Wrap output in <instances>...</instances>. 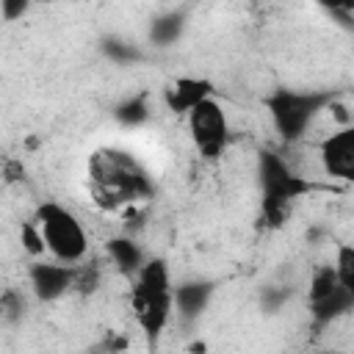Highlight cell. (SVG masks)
<instances>
[{
    "label": "cell",
    "mask_w": 354,
    "mask_h": 354,
    "mask_svg": "<svg viewBox=\"0 0 354 354\" xmlns=\"http://www.w3.org/2000/svg\"><path fill=\"white\" fill-rule=\"evenodd\" d=\"M326 108H329L332 119H335L340 127H346V124H351V122H354V113L348 111V105H346V102H340V100H335V97H332Z\"/></svg>",
    "instance_id": "obj_24"
},
{
    "label": "cell",
    "mask_w": 354,
    "mask_h": 354,
    "mask_svg": "<svg viewBox=\"0 0 354 354\" xmlns=\"http://www.w3.org/2000/svg\"><path fill=\"white\" fill-rule=\"evenodd\" d=\"M183 25H185V17L183 14H166L158 22H152V39L166 47V44H171L183 33Z\"/></svg>",
    "instance_id": "obj_15"
},
{
    "label": "cell",
    "mask_w": 354,
    "mask_h": 354,
    "mask_svg": "<svg viewBox=\"0 0 354 354\" xmlns=\"http://www.w3.org/2000/svg\"><path fill=\"white\" fill-rule=\"evenodd\" d=\"M0 8H3V19L14 22L30 8V0H0Z\"/></svg>",
    "instance_id": "obj_23"
},
{
    "label": "cell",
    "mask_w": 354,
    "mask_h": 354,
    "mask_svg": "<svg viewBox=\"0 0 354 354\" xmlns=\"http://www.w3.org/2000/svg\"><path fill=\"white\" fill-rule=\"evenodd\" d=\"M260 183H263V196H277V199H299L315 188H324L307 177H299L288 169V163L274 155V152H260Z\"/></svg>",
    "instance_id": "obj_5"
},
{
    "label": "cell",
    "mask_w": 354,
    "mask_h": 354,
    "mask_svg": "<svg viewBox=\"0 0 354 354\" xmlns=\"http://www.w3.org/2000/svg\"><path fill=\"white\" fill-rule=\"evenodd\" d=\"M113 116H116V122L124 124V127H138V124H144V122L149 119L147 97L141 94V97H133V100L122 102V105L113 111Z\"/></svg>",
    "instance_id": "obj_14"
},
{
    "label": "cell",
    "mask_w": 354,
    "mask_h": 354,
    "mask_svg": "<svg viewBox=\"0 0 354 354\" xmlns=\"http://www.w3.org/2000/svg\"><path fill=\"white\" fill-rule=\"evenodd\" d=\"M332 100V94H321V91H290V88H277L271 97H266V108L279 130V136L285 141H299L307 130V124L313 122V116L326 108Z\"/></svg>",
    "instance_id": "obj_3"
},
{
    "label": "cell",
    "mask_w": 354,
    "mask_h": 354,
    "mask_svg": "<svg viewBox=\"0 0 354 354\" xmlns=\"http://www.w3.org/2000/svg\"><path fill=\"white\" fill-rule=\"evenodd\" d=\"M210 293H213V285H210V282H185V285L174 288L177 313H180L185 321L199 318V313L207 307Z\"/></svg>",
    "instance_id": "obj_10"
},
{
    "label": "cell",
    "mask_w": 354,
    "mask_h": 354,
    "mask_svg": "<svg viewBox=\"0 0 354 354\" xmlns=\"http://www.w3.org/2000/svg\"><path fill=\"white\" fill-rule=\"evenodd\" d=\"M36 221L44 232L47 252H53L61 263H80L88 252V238L83 224L72 210H66L58 202H44L36 207Z\"/></svg>",
    "instance_id": "obj_2"
},
{
    "label": "cell",
    "mask_w": 354,
    "mask_h": 354,
    "mask_svg": "<svg viewBox=\"0 0 354 354\" xmlns=\"http://www.w3.org/2000/svg\"><path fill=\"white\" fill-rule=\"evenodd\" d=\"M105 53H108L113 61H136V58H138V53H136L133 47L122 44V41H108V44H105Z\"/></svg>",
    "instance_id": "obj_25"
},
{
    "label": "cell",
    "mask_w": 354,
    "mask_h": 354,
    "mask_svg": "<svg viewBox=\"0 0 354 354\" xmlns=\"http://www.w3.org/2000/svg\"><path fill=\"white\" fill-rule=\"evenodd\" d=\"M213 83L205 80V77H177L171 88L163 91V100L169 105V111L174 113H188L196 102L213 97Z\"/></svg>",
    "instance_id": "obj_9"
},
{
    "label": "cell",
    "mask_w": 354,
    "mask_h": 354,
    "mask_svg": "<svg viewBox=\"0 0 354 354\" xmlns=\"http://www.w3.org/2000/svg\"><path fill=\"white\" fill-rule=\"evenodd\" d=\"M335 285H337V271H335V266H321V268H315V274H313V279H310V301H313V299H321V296H326V293H332Z\"/></svg>",
    "instance_id": "obj_19"
},
{
    "label": "cell",
    "mask_w": 354,
    "mask_h": 354,
    "mask_svg": "<svg viewBox=\"0 0 354 354\" xmlns=\"http://www.w3.org/2000/svg\"><path fill=\"white\" fill-rule=\"evenodd\" d=\"M288 216H290V202L277 199V196H263V221H266V227L277 230L288 221Z\"/></svg>",
    "instance_id": "obj_18"
},
{
    "label": "cell",
    "mask_w": 354,
    "mask_h": 354,
    "mask_svg": "<svg viewBox=\"0 0 354 354\" xmlns=\"http://www.w3.org/2000/svg\"><path fill=\"white\" fill-rule=\"evenodd\" d=\"M108 254L113 257V263L124 271V274H138V268L144 266V252L133 238H111L108 241Z\"/></svg>",
    "instance_id": "obj_12"
},
{
    "label": "cell",
    "mask_w": 354,
    "mask_h": 354,
    "mask_svg": "<svg viewBox=\"0 0 354 354\" xmlns=\"http://www.w3.org/2000/svg\"><path fill=\"white\" fill-rule=\"evenodd\" d=\"M188 348H191V351H205V348H207V346H205V343H191V346H188Z\"/></svg>",
    "instance_id": "obj_27"
},
{
    "label": "cell",
    "mask_w": 354,
    "mask_h": 354,
    "mask_svg": "<svg viewBox=\"0 0 354 354\" xmlns=\"http://www.w3.org/2000/svg\"><path fill=\"white\" fill-rule=\"evenodd\" d=\"M19 241H22V249H25L28 254H33V257L44 254V249H47V241H44V232H41L39 221H22V227H19Z\"/></svg>",
    "instance_id": "obj_17"
},
{
    "label": "cell",
    "mask_w": 354,
    "mask_h": 354,
    "mask_svg": "<svg viewBox=\"0 0 354 354\" xmlns=\"http://www.w3.org/2000/svg\"><path fill=\"white\" fill-rule=\"evenodd\" d=\"M88 194L97 207L113 213L155 194L149 171L124 149L105 147L88 158Z\"/></svg>",
    "instance_id": "obj_1"
},
{
    "label": "cell",
    "mask_w": 354,
    "mask_h": 354,
    "mask_svg": "<svg viewBox=\"0 0 354 354\" xmlns=\"http://www.w3.org/2000/svg\"><path fill=\"white\" fill-rule=\"evenodd\" d=\"M30 288L41 301H55L66 290H72L75 282V266L72 263H33L30 271Z\"/></svg>",
    "instance_id": "obj_8"
},
{
    "label": "cell",
    "mask_w": 354,
    "mask_h": 354,
    "mask_svg": "<svg viewBox=\"0 0 354 354\" xmlns=\"http://www.w3.org/2000/svg\"><path fill=\"white\" fill-rule=\"evenodd\" d=\"M321 163L329 177L354 183V122L321 141Z\"/></svg>",
    "instance_id": "obj_7"
},
{
    "label": "cell",
    "mask_w": 354,
    "mask_h": 354,
    "mask_svg": "<svg viewBox=\"0 0 354 354\" xmlns=\"http://www.w3.org/2000/svg\"><path fill=\"white\" fill-rule=\"evenodd\" d=\"M100 285V271L97 266H75V282L72 288L80 293H94Z\"/></svg>",
    "instance_id": "obj_20"
},
{
    "label": "cell",
    "mask_w": 354,
    "mask_h": 354,
    "mask_svg": "<svg viewBox=\"0 0 354 354\" xmlns=\"http://www.w3.org/2000/svg\"><path fill=\"white\" fill-rule=\"evenodd\" d=\"M315 3L329 8L332 14H351L354 11V0H315Z\"/></svg>",
    "instance_id": "obj_26"
},
{
    "label": "cell",
    "mask_w": 354,
    "mask_h": 354,
    "mask_svg": "<svg viewBox=\"0 0 354 354\" xmlns=\"http://www.w3.org/2000/svg\"><path fill=\"white\" fill-rule=\"evenodd\" d=\"M171 307H174V290H147L144 285L136 282L133 310L147 337H158L163 332V326L169 324Z\"/></svg>",
    "instance_id": "obj_6"
},
{
    "label": "cell",
    "mask_w": 354,
    "mask_h": 354,
    "mask_svg": "<svg viewBox=\"0 0 354 354\" xmlns=\"http://www.w3.org/2000/svg\"><path fill=\"white\" fill-rule=\"evenodd\" d=\"M188 127H191L194 144L199 147V152H202L205 160H216V158L224 152L230 127H227L224 108H221L213 97L196 102V105L188 111Z\"/></svg>",
    "instance_id": "obj_4"
},
{
    "label": "cell",
    "mask_w": 354,
    "mask_h": 354,
    "mask_svg": "<svg viewBox=\"0 0 354 354\" xmlns=\"http://www.w3.org/2000/svg\"><path fill=\"white\" fill-rule=\"evenodd\" d=\"M25 177H28V171H25V166H22L19 158H6V160H3V183H6V185L22 183Z\"/></svg>",
    "instance_id": "obj_22"
},
{
    "label": "cell",
    "mask_w": 354,
    "mask_h": 354,
    "mask_svg": "<svg viewBox=\"0 0 354 354\" xmlns=\"http://www.w3.org/2000/svg\"><path fill=\"white\" fill-rule=\"evenodd\" d=\"M335 271H337V282L354 293V246L351 243H340L337 246Z\"/></svg>",
    "instance_id": "obj_16"
},
{
    "label": "cell",
    "mask_w": 354,
    "mask_h": 354,
    "mask_svg": "<svg viewBox=\"0 0 354 354\" xmlns=\"http://www.w3.org/2000/svg\"><path fill=\"white\" fill-rule=\"evenodd\" d=\"M310 304H313V318H315V324H329V321L340 318L343 313H348V310L354 307V293L337 282L332 293H326V296H321V299H313Z\"/></svg>",
    "instance_id": "obj_11"
},
{
    "label": "cell",
    "mask_w": 354,
    "mask_h": 354,
    "mask_svg": "<svg viewBox=\"0 0 354 354\" xmlns=\"http://www.w3.org/2000/svg\"><path fill=\"white\" fill-rule=\"evenodd\" d=\"M0 310H3V321H17L22 315V310H25V301H22V296L17 290L8 288L0 296Z\"/></svg>",
    "instance_id": "obj_21"
},
{
    "label": "cell",
    "mask_w": 354,
    "mask_h": 354,
    "mask_svg": "<svg viewBox=\"0 0 354 354\" xmlns=\"http://www.w3.org/2000/svg\"><path fill=\"white\" fill-rule=\"evenodd\" d=\"M138 285H144L147 290H171L169 266L163 260H147L138 268Z\"/></svg>",
    "instance_id": "obj_13"
}]
</instances>
